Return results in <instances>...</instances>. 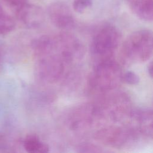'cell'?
<instances>
[{"instance_id":"7","label":"cell","mask_w":153,"mask_h":153,"mask_svg":"<svg viewBox=\"0 0 153 153\" xmlns=\"http://www.w3.org/2000/svg\"><path fill=\"white\" fill-rule=\"evenodd\" d=\"M54 38L57 49L69 65L79 60L84 56V46L75 35L63 32L54 35Z\"/></svg>"},{"instance_id":"8","label":"cell","mask_w":153,"mask_h":153,"mask_svg":"<svg viewBox=\"0 0 153 153\" xmlns=\"http://www.w3.org/2000/svg\"><path fill=\"white\" fill-rule=\"evenodd\" d=\"M94 104L81 105L74 109L68 117V125L74 131H83L91 127L100 120Z\"/></svg>"},{"instance_id":"19","label":"cell","mask_w":153,"mask_h":153,"mask_svg":"<svg viewBox=\"0 0 153 153\" xmlns=\"http://www.w3.org/2000/svg\"><path fill=\"white\" fill-rule=\"evenodd\" d=\"M5 56V47L4 43L0 41V71L2 70Z\"/></svg>"},{"instance_id":"1","label":"cell","mask_w":153,"mask_h":153,"mask_svg":"<svg viewBox=\"0 0 153 153\" xmlns=\"http://www.w3.org/2000/svg\"><path fill=\"white\" fill-rule=\"evenodd\" d=\"M36 73L41 81L54 84L63 76L68 63L57 49L53 35H42L32 42Z\"/></svg>"},{"instance_id":"12","label":"cell","mask_w":153,"mask_h":153,"mask_svg":"<svg viewBox=\"0 0 153 153\" xmlns=\"http://www.w3.org/2000/svg\"><path fill=\"white\" fill-rule=\"evenodd\" d=\"M131 11L139 19L145 22L153 19V0H126Z\"/></svg>"},{"instance_id":"5","label":"cell","mask_w":153,"mask_h":153,"mask_svg":"<svg viewBox=\"0 0 153 153\" xmlns=\"http://www.w3.org/2000/svg\"><path fill=\"white\" fill-rule=\"evenodd\" d=\"M95 103L100 119L108 118L114 122H120L127 119L131 111L129 97L123 92H108Z\"/></svg>"},{"instance_id":"17","label":"cell","mask_w":153,"mask_h":153,"mask_svg":"<svg viewBox=\"0 0 153 153\" xmlns=\"http://www.w3.org/2000/svg\"><path fill=\"white\" fill-rule=\"evenodd\" d=\"M10 7L15 9V11L28 2V0H2Z\"/></svg>"},{"instance_id":"16","label":"cell","mask_w":153,"mask_h":153,"mask_svg":"<svg viewBox=\"0 0 153 153\" xmlns=\"http://www.w3.org/2000/svg\"><path fill=\"white\" fill-rule=\"evenodd\" d=\"M139 76L133 71H127L123 74V81L130 85H136L139 82Z\"/></svg>"},{"instance_id":"18","label":"cell","mask_w":153,"mask_h":153,"mask_svg":"<svg viewBox=\"0 0 153 153\" xmlns=\"http://www.w3.org/2000/svg\"><path fill=\"white\" fill-rule=\"evenodd\" d=\"M100 148L98 146L93 144H84L80 146L79 151L84 152H102Z\"/></svg>"},{"instance_id":"20","label":"cell","mask_w":153,"mask_h":153,"mask_svg":"<svg viewBox=\"0 0 153 153\" xmlns=\"http://www.w3.org/2000/svg\"><path fill=\"white\" fill-rule=\"evenodd\" d=\"M148 74H149V76H151V78H152V62H151L148 66Z\"/></svg>"},{"instance_id":"13","label":"cell","mask_w":153,"mask_h":153,"mask_svg":"<svg viewBox=\"0 0 153 153\" xmlns=\"http://www.w3.org/2000/svg\"><path fill=\"white\" fill-rule=\"evenodd\" d=\"M23 147L30 153H45L49 151L48 146L35 134H29L25 138Z\"/></svg>"},{"instance_id":"3","label":"cell","mask_w":153,"mask_h":153,"mask_svg":"<svg viewBox=\"0 0 153 153\" xmlns=\"http://www.w3.org/2000/svg\"><path fill=\"white\" fill-rule=\"evenodd\" d=\"M122 69L113 59L96 63L88 80L90 89L99 94L115 90L123 81Z\"/></svg>"},{"instance_id":"14","label":"cell","mask_w":153,"mask_h":153,"mask_svg":"<svg viewBox=\"0 0 153 153\" xmlns=\"http://www.w3.org/2000/svg\"><path fill=\"white\" fill-rule=\"evenodd\" d=\"M15 26L14 20L0 4V35H6L11 32Z\"/></svg>"},{"instance_id":"9","label":"cell","mask_w":153,"mask_h":153,"mask_svg":"<svg viewBox=\"0 0 153 153\" xmlns=\"http://www.w3.org/2000/svg\"><path fill=\"white\" fill-rule=\"evenodd\" d=\"M128 120L127 127L136 138L139 136L152 137V111L149 108L132 109Z\"/></svg>"},{"instance_id":"11","label":"cell","mask_w":153,"mask_h":153,"mask_svg":"<svg viewBox=\"0 0 153 153\" xmlns=\"http://www.w3.org/2000/svg\"><path fill=\"white\" fill-rule=\"evenodd\" d=\"M18 20L26 27L36 29L45 20V13L39 5L27 3L16 10Z\"/></svg>"},{"instance_id":"4","label":"cell","mask_w":153,"mask_h":153,"mask_svg":"<svg viewBox=\"0 0 153 153\" xmlns=\"http://www.w3.org/2000/svg\"><path fill=\"white\" fill-rule=\"evenodd\" d=\"M121 39V34L115 26L110 23L100 26L93 36L90 47L96 63L113 59Z\"/></svg>"},{"instance_id":"2","label":"cell","mask_w":153,"mask_h":153,"mask_svg":"<svg viewBox=\"0 0 153 153\" xmlns=\"http://www.w3.org/2000/svg\"><path fill=\"white\" fill-rule=\"evenodd\" d=\"M152 54V33L148 29H140L131 33L123 43L120 59L124 65L146 62Z\"/></svg>"},{"instance_id":"10","label":"cell","mask_w":153,"mask_h":153,"mask_svg":"<svg viewBox=\"0 0 153 153\" xmlns=\"http://www.w3.org/2000/svg\"><path fill=\"white\" fill-rule=\"evenodd\" d=\"M47 13L51 22L59 29L68 30L75 26V17L65 2L56 1L51 3L47 7Z\"/></svg>"},{"instance_id":"15","label":"cell","mask_w":153,"mask_h":153,"mask_svg":"<svg viewBox=\"0 0 153 153\" xmlns=\"http://www.w3.org/2000/svg\"><path fill=\"white\" fill-rule=\"evenodd\" d=\"M93 4V0H73L74 10L78 13H82Z\"/></svg>"},{"instance_id":"6","label":"cell","mask_w":153,"mask_h":153,"mask_svg":"<svg viewBox=\"0 0 153 153\" xmlns=\"http://www.w3.org/2000/svg\"><path fill=\"white\" fill-rule=\"evenodd\" d=\"M94 137L98 142L114 148H121L134 138L131 131L127 127L117 126H108L97 130Z\"/></svg>"}]
</instances>
